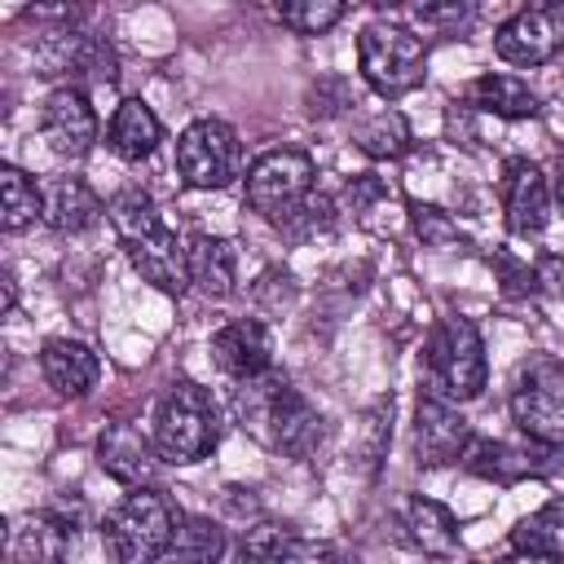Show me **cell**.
Here are the masks:
<instances>
[{"mask_svg": "<svg viewBox=\"0 0 564 564\" xmlns=\"http://www.w3.org/2000/svg\"><path fill=\"white\" fill-rule=\"evenodd\" d=\"M75 546V520L62 511H35L4 529V555L13 564H57Z\"/></svg>", "mask_w": 564, "mask_h": 564, "instance_id": "cell-16", "label": "cell"}, {"mask_svg": "<svg viewBox=\"0 0 564 564\" xmlns=\"http://www.w3.org/2000/svg\"><path fill=\"white\" fill-rule=\"evenodd\" d=\"M502 207L516 238H533L551 216V185L533 159H507L502 167Z\"/></svg>", "mask_w": 564, "mask_h": 564, "instance_id": "cell-13", "label": "cell"}, {"mask_svg": "<svg viewBox=\"0 0 564 564\" xmlns=\"http://www.w3.org/2000/svg\"><path fill=\"white\" fill-rule=\"evenodd\" d=\"M242 167V145L229 123L220 119H194L176 137V172L194 189H225Z\"/></svg>", "mask_w": 564, "mask_h": 564, "instance_id": "cell-8", "label": "cell"}, {"mask_svg": "<svg viewBox=\"0 0 564 564\" xmlns=\"http://www.w3.org/2000/svg\"><path fill=\"white\" fill-rule=\"evenodd\" d=\"M551 194H555V203L564 207V163H560V172H555V185H551Z\"/></svg>", "mask_w": 564, "mask_h": 564, "instance_id": "cell-37", "label": "cell"}, {"mask_svg": "<svg viewBox=\"0 0 564 564\" xmlns=\"http://www.w3.org/2000/svg\"><path fill=\"white\" fill-rule=\"evenodd\" d=\"M467 101L485 115H498V119H533L542 110L538 93L516 75H480L467 88Z\"/></svg>", "mask_w": 564, "mask_h": 564, "instance_id": "cell-23", "label": "cell"}, {"mask_svg": "<svg viewBox=\"0 0 564 564\" xmlns=\"http://www.w3.org/2000/svg\"><path fill=\"white\" fill-rule=\"evenodd\" d=\"M480 0H414L410 13L419 26L427 31H454V26H467L476 18Z\"/></svg>", "mask_w": 564, "mask_h": 564, "instance_id": "cell-32", "label": "cell"}, {"mask_svg": "<svg viewBox=\"0 0 564 564\" xmlns=\"http://www.w3.org/2000/svg\"><path fill=\"white\" fill-rule=\"evenodd\" d=\"M427 388L445 401H476L485 392L489 379V361H485V339L476 330L471 317L463 313H445L432 335H427Z\"/></svg>", "mask_w": 564, "mask_h": 564, "instance_id": "cell-3", "label": "cell"}, {"mask_svg": "<svg viewBox=\"0 0 564 564\" xmlns=\"http://www.w3.org/2000/svg\"><path fill=\"white\" fill-rule=\"evenodd\" d=\"M238 551H242L247 560H330V555H339L330 542L300 538L295 529L273 524V520H260L256 529H247Z\"/></svg>", "mask_w": 564, "mask_h": 564, "instance_id": "cell-22", "label": "cell"}, {"mask_svg": "<svg viewBox=\"0 0 564 564\" xmlns=\"http://www.w3.org/2000/svg\"><path fill=\"white\" fill-rule=\"evenodd\" d=\"M379 194H383V185H379L375 176H357V181L344 189V198L352 203V212H357V207H366V203H370V198H379Z\"/></svg>", "mask_w": 564, "mask_h": 564, "instance_id": "cell-35", "label": "cell"}, {"mask_svg": "<svg viewBox=\"0 0 564 564\" xmlns=\"http://www.w3.org/2000/svg\"><path fill=\"white\" fill-rule=\"evenodd\" d=\"M357 145H361L370 159H397V154H405V145H410V128H405V119H401L397 110H379L375 119H366V123L357 128Z\"/></svg>", "mask_w": 564, "mask_h": 564, "instance_id": "cell-29", "label": "cell"}, {"mask_svg": "<svg viewBox=\"0 0 564 564\" xmlns=\"http://www.w3.org/2000/svg\"><path fill=\"white\" fill-rule=\"evenodd\" d=\"M494 264L502 269V286L511 291V295H533L538 291V264H520V260H511V256H494Z\"/></svg>", "mask_w": 564, "mask_h": 564, "instance_id": "cell-34", "label": "cell"}, {"mask_svg": "<svg viewBox=\"0 0 564 564\" xmlns=\"http://www.w3.org/2000/svg\"><path fill=\"white\" fill-rule=\"evenodd\" d=\"M234 410L242 427H251L269 449L286 458H308L322 441V414L286 383V375L264 370L256 379L234 383Z\"/></svg>", "mask_w": 564, "mask_h": 564, "instance_id": "cell-1", "label": "cell"}, {"mask_svg": "<svg viewBox=\"0 0 564 564\" xmlns=\"http://www.w3.org/2000/svg\"><path fill=\"white\" fill-rule=\"evenodd\" d=\"M471 476L494 480V485H520V480H538L551 476L560 467V445L538 441L529 432H520V441H489V436H471L463 458H458Z\"/></svg>", "mask_w": 564, "mask_h": 564, "instance_id": "cell-9", "label": "cell"}, {"mask_svg": "<svg viewBox=\"0 0 564 564\" xmlns=\"http://www.w3.org/2000/svg\"><path fill=\"white\" fill-rule=\"evenodd\" d=\"M40 370H44L48 388L62 392V397H84V392H93V383H97V375H101L97 352H93L88 344H79V339H48L44 352H40Z\"/></svg>", "mask_w": 564, "mask_h": 564, "instance_id": "cell-20", "label": "cell"}, {"mask_svg": "<svg viewBox=\"0 0 564 564\" xmlns=\"http://www.w3.org/2000/svg\"><path fill=\"white\" fill-rule=\"evenodd\" d=\"M273 22L295 35H322L344 18V0H260Z\"/></svg>", "mask_w": 564, "mask_h": 564, "instance_id": "cell-26", "label": "cell"}, {"mask_svg": "<svg viewBox=\"0 0 564 564\" xmlns=\"http://www.w3.org/2000/svg\"><path fill=\"white\" fill-rule=\"evenodd\" d=\"M313 194V159L304 150H269L247 172V207L269 225L291 216Z\"/></svg>", "mask_w": 564, "mask_h": 564, "instance_id": "cell-7", "label": "cell"}, {"mask_svg": "<svg viewBox=\"0 0 564 564\" xmlns=\"http://www.w3.org/2000/svg\"><path fill=\"white\" fill-rule=\"evenodd\" d=\"M330 220H335V212H330V198H322V194H308L291 216H282L278 220V229L286 234V238H295V242H304V238H313L317 229H330Z\"/></svg>", "mask_w": 564, "mask_h": 564, "instance_id": "cell-33", "label": "cell"}, {"mask_svg": "<svg viewBox=\"0 0 564 564\" xmlns=\"http://www.w3.org/2000/svg\"><path fill=\"white\" fill-rule=\"evenodd\" d=\"M511 423L538 441L564 445V361L551 352H533L511 375Z\"/></svg>", "mask_w": 564, "mask_h": 564, "instance_id": "cell-5", "label": "cell"}, {"mask_svg": "<svg viewBox=\"0 0 564 564\" xmlns=\"http://www.w3.org/2000/svg\"><path fill=\"white\" fill-rule=\"evenodd\" d=\"M185 269H189V282L207 295V300H225L234 295V282H238V256L225 238L216 234H189L185 238Z\"/></svg>", "mask_w": 564, "mask_h": 564, "instance_id": "cell-18", "label": "cell"}, {"mask_svg": "<svg viewBox=\"0 0 564 564\" xmlns=\"http://www.w3.org/2000/svg\"><path fill=\"white\" fill-rule=\"evenodd\" d=\"M123 251H128L132 269H137L154 291H163V295H185V286H189L185 247L176 242V234H172L167 225H159V229H150V234L123 242Z\"/></svg>", "mask_w": 564, "mask_h": 564, "instance_id": "cell-17", "label": "cell"}, {"mask_svg": "<svg viewBox=\"0 0 564 564\" xmlns=\"http://www.w3.org/2000/svg\"><path fill=\"white\" fill-rule=\"evenodd\" d=\"M220 441V419L212 397L198 383H172L154 410V449L172 467L203 463Z\"/></svg>", "mask_w": 564, "mask_h": 564, "instance_id": "cell-4", "label": "cell"}, {"mask_svg": "<svg viewBox=\"0 0 564 564\" xmlns=\"http://www.w3.org/2000/svg\"><path fill=\"white\" fill-rule=\"evenodd\" d=\"M106 141H110V150H115L123 163H141V159H150V154L159 150L163 123H159V115H154L141 97H128V101L115 106V119H110V128H106Z\"/></svg>", "mask_w": 564, "mask_h": 564, "instance_id": "cell-21", "label": "cell"}, {"mask_svg": "<svg viewBox=\"0 0 564 564\" xmlns=\"http://www.w3.org/2000/svg\"><path fill=\"white\" fill-rule=\"evenodd\" d=\"M40 203H44V225L57 229V234H79L97 220L101 212V198L93 194V185L84 176H53L44 189H40Z\"/></svg>", "mask_w": 564, "mask_h": 564, "instance_id": "cell-19", "label": "cell"}, {"mask_svg": "<svg viewBox=\"0 0 564 564\" xmlns=\"http://www.w3.org/2000/svg\"><path fill=\"white\" fill-rule=\"evenodd\" d=\"M40 132L57 159H84L97 141V115L84 97V88H53L40 110Z\"/></svg>", "mask_w": 564, "mask_h": 564, "instance_id": "cell-11", "label": "cell"}, {"mask_svg": "<svg viewBox=\"0 0 564 564\" xmlns=\"http://www.w3.org/2000/svg\"><path fill=\"white\" fill-rule=\"evenodd\" d=\"M0 194H4V216H0V225L9 229V234H18V229H26V225H35V216H44V203H40V189H35V181L22 172V167H0Z\"/></svg>", "mask_w": 564, "mask_h": 564, "instance_id": "cell-27", "label": "cell"}, {"mask_svg": "<svg viewBox=\"0 0 564 564\" xmlns=\"http://www.w3.org/2000/svg\"><path fill=\"white\" fill-rule=\"evenodd\" d=\"M18 304V286H13V273H4V313H13Z\"/></svg>", "mask_w": 564, "mask_h": 564, "instance_id": "cell-36", "label": "cell"}, {"mask_svg": "<svg viewBox=\"0 0 564 564\" xmlns=\"http://www.w3.org/2000/svg\"><path fill=\"white\" fill-rule=\"evenodd\" d=\"M471 441V423L458 414V401H445L427 392L414 410V454L423 467H445L458 463Z\"/></svg>", "mask_w": 564, "mask_h": 564, "instance_id": "cell-12", "label": "cell"}, {"mask_svg": "<svg viewBox=\"0 0 564 564\" xmlns=\"http://www.w3.org/2000/svg\"><path fill=\"white\" fill-rule=\"evenodd\" d=\"M405 529L423 555H454L458 551V524H454L449 507H441L436 498H410Z\"/></svg>", "mask_w": 564, "mask_h": 564, "instance_id": "cell-25", "label": "cell"}, {"mask_svg": "<svg viewBox=\"0 0 564 564\" xmlns=\"http://www.w3.org/2000/svg\"><path fill=\"white\" fill-rule=\"evenodd\" d=\"M212 361L238 383V379H256L264 370H273V339L264 330V322L256 317H234L212 335Z\"/></svg>", "mask_w": 564, "mask_h": 564, "instance_id": "cell-14", "label": "cell"}, {"mask_svg": "<svg viewBox=\"0 0 564 564\" xmlns=\"http://www.w3.org/2000/svg\"><path fill=\"white\" fill-rule=\"evenodd\" d=\"M410 225H414L423 247H454L463 238L458 220L445 207H436V203H410Z\"/></svg>", "mask_w": 564, "mask_h": 564, "instance_id": "cell-31", "label": "cell"}, {"mask_svg": "<svg viewBox=\"0 0 564 564\" xmlns=\"http://www.w3.org/2000/svg\"><path fill=\"white\" fill-rule=\"evenodd\" d=\"M97 467L110 480L141 489V485H154V476H159V449L132 423H110L97 436Z\"/></svg>", "mask_w": 564, "mask_h": 564, "instance_id": "cell-15", "label": "cell"}, {"mask_svg": "<svg viewBox=\"0 0 564 564\" xmlns=\"http://www.w3.org/2000/svg\"><path fill=\"white\" fill-rule=\"evenodd\" d=\"M511 551L529 560H564V498L524 516L511 529Z\"/></svg>", "mask_w": 564, "mask_h": 564, "instance_id": "cell-24", "label": "cell"}, {"mask_svg": "<svg viewBox=\"0 0 564 564\" xmlns=\"http://www.w3.org/2000/svg\"><path fill=\"white\" fill-rule=\"evenodd\" d=\"M181 516H185V511H181L167 494L141 485V489H132L123 502H115V507L106 511V520H101V542H106V551H110L115 560H123V564H145V560L167 555Z\"/></svg>", "mask_w": 564, "mask_h": 564, "instance_id": "cell-2", "label": "cell"}, {"mask_svg": "<svg viewBox=\"0 0 564 564\" xmlns=\"http://www.w3.org/2000/svg\"><path fill=\"white\" fill-rule=\"evenodd\" d=\"M375 9H392V4H401V0H370Z\"/></svg>", "mask_w": 564, "mask_h": 564, "instance_id": "cell-38", "label": "cell"}, {"mask_svg": "<svg viewBox=\"0 0 564 564\" xmlns=\"http://www.w3.org/2000/svg\"><path fill=\"white\" fill-rule=\"evenodd\" d=\"M542 4H551V9H564V0H542Z\"/></svg>", "mask_w": 564, "mask_h": 564, "instance_id": "cell-39", "label": "cell"}, {"mask_svg": "<svg viewBox=\"0 0 564 564\" xmlns=\"http://www.w3.org/2000/svg\"><path fill=\"white\" fill-rule=\"evenodd\" d=\"M564 48V9H520L494 31V53L511 66H542Z\"/></svg>", "mask_w": 564, "mask_h": 564, "instance_id": "cell-10", "label": "cell"}, {"mask_svg": "<svg viewBox=\"0 0 564 564\" xmlns=\"http://www.w3.org/2000/svg\"><path fill=\"white\" fill-rule=\"evenodd\" d=\"M357 66L379 97H405L427 75V48L419 35H410L401 26L370 22L357 40Z\"/></svg>", "mask_w": 564, "mask_h": 564, "instance_id": "cell-6", "label": "cell"}, {"mask_svg": "<svg viewBox=\"0 0 564 564\" xmlns=\"http://www.w3.org/2000/svg\"><path fill=\"white\" fill-rule=\"evenodd\" d=\"M106 216H110V225H115V234L123 242H132V238H141V234L163 225V216H159V207H154V198L145 189H119L106 203Z\"/></svg>", "mask_w": 564, "mask_h": 564, "instance_id": "cell-28", "label": "cell"}, {"mask_svg": "<svg viewBox=\"0 0 564 564\" xmlns=\"http://www.w3.org/2000/svg\"><path fill=\"white\" fill-rule=\"evenodd\" d=\"M225 551V533L203 516H181L167 555L172 560H216Z\"/></svg>", "mask_w": 564, "mask_h": 564, "instance_id": "cell-30", "label": "cell"}]
</instances>
